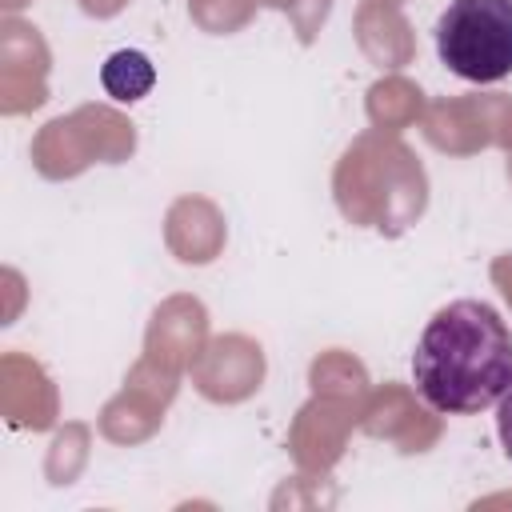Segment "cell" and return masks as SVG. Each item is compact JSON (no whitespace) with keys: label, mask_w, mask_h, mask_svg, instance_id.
<instances>
[{"label":"cell","mask_w":512,"mask_h":512,"mask_svg":"<svg viewBox=\"0 0 512 512\" xmlns=\"http://www.w3.org/2000/svg\"><path fill=\"white\" fill-rule=\"evenodd\" d=\"M412 380L428 408L472 416L512 384V332L484 300L444 304L416 340Z\"/></svg>","instance_id":"cell-1"},{"label":"cell","mask_w":512,"mask_h":512,"mask_svg":"<svg viewBox=\"0 0 512 512\" xmlns=\"http://www.w3.org/2000/svg\"><path fill=\"white\" fill-rule=\"evenodd\" d=\"M436 52L460 80H504L512 72V0H452L436 20Z\"/></svg>","instance_id":"cell-2"},{"label":"cell","mask_w":512,"mask_h":512,"mask_svg":"<svg viewBox=\"0 0 512 512\" xmlns=\"http://www.w3.org/2000/svg\"><path fill=\"white\" fill-rule=\"evenodd\" d=\"M100 84H104V92H108L112 100L136 104V100H144V96L152 92L156 68H152V60H148L144 52L120 48V52H112V56L100 64Z\"/></svg>","instance_id":"cell-3"},{"label":"cell","mask_w":512,"mask_h":512,"mask_svg":"<svg viewBox=\"0 0 512 512\" xmlns=\"http://www.w3.org/2000/svg\"><path fill=\"white\" fill-rule=\"evenodd\" d=\"M496 432H500L504 452L512 456V384H508V388H504V396L496 400Z\"/></svg>","instance_id":"cell-4"}]
</instances>
